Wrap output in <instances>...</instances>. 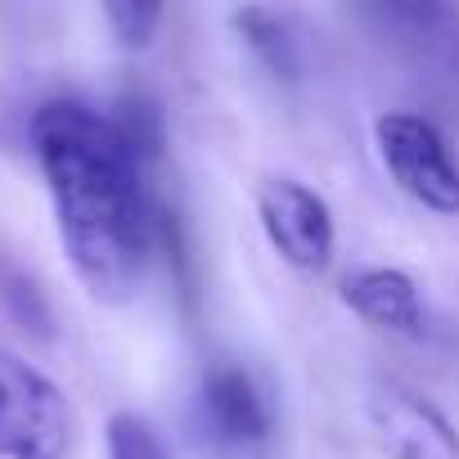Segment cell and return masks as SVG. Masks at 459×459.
Instances as JSON below:
<instances>
[{
	"label": "cell",
	"instance_id": "cell-1",
	"mask_svg": "<svg viewBox=\"0 0 459 459\" xmlns=\"http://www.w3.org/2000/svg\"><path fill=\"white\" fill-rule=\"evenodd\" d=\"M28 144L46 176L73 275L104 307L131 302L158 248V198L144 180L149 162L113 113L68 95L37 104Z\"/></svg>",
	"mask_w": 459,
	"mask_h": 459
},
{
	"label": "cell",
	"instance_id": "cell-2",
	"mask_svg": "<svg viewBox=\"0 0 459 459\" xmlns=\"http://www.w3.org/2000/svg\"><path fill=\"white\" fill-rule=\"evenodd\" d=\"M73 405L32 360L0 351V459H68Z\"/></svg>",
	"mask_w": 459,
	"mask_h": 459
},
{
	"label": "cell",
	"instance_id": "cell-3",
	"mask_svg": "<svg viewBox=\"0 0 459 459\" xmlns=\"http://www.w3.org/2000/svg\"><path fill=\"white\" fill-rule=\"evenodd\" d=\"M374 149L401 194L437 216H459V162L428 117L405 108L374 117Z\"/></svg>",
	"mask_w": 459,
	"mask_h": 459
},
{
	"label": "cell",
	"instance_id": "cell-4",
	"mask_svg": "<svg viewBox=\"0 0 459 459\" xmlns=\"http://www.w3.org/2000/svg\"><path fill=\"white\" fill-rule=\"evenodd\" d=\"M257 221H262L266 244L280 253L284 266H293L298 275L329 271L338 230H333L329 203L311 185L293 176H266L257 185Z\"/></svg>",
	"mask_w": 459,
	"mask_h": 459
},
{
	"label": "cell",
	"instance_id": "cell-5",
	"mask_svg": "<svg viewBox=\"0 0 459 459\" xmlns=\"http://www.w3.org/2000/svg\"><path fill=\"white\" fill-rule=\"evenodd\" d=\"M365 419L392 459H459L455 419L401 378H374L365 392Z\"/></svg>",
	"mask_w": 459,
	"mask_h": 459
},
{
	"label": "cell",
	"instance_id": "cell-6",
	"mask_svg": "<svg viewBox=\"0 0 459 459\" xmlns=\"http://www.w3.org/2000/svg\"><path fill=\"white\" fill-rule=\"evenodd\" d=\"M203 423L225 446H262L275 428L271 396L244 365H212L198 387Z\"/></svg>",
	"mask_w": 459,
	"mask_h": 459
},
{
	"label": "cell",
	"instance_id": "cell-7",
	"mask_svg": "<svg viewBox=\"0 0 459 459\" xmlns=\"http://www.w3.org/2000/svg\"><path fill=\"white\" fill-rule=\"evenodd\" d=\"M342 307H351V316H360L365 325L383 329V333H423V298L410 271L396 266H365L351 271L338 289Z\"/></svg>",
	"mask_w": 459,
	"mask_h": 459
},
{
	"label": "cell",
	"instance_id": "cell-8",
	"mask_svg": "<svg viewBox=\"0 0 459 459\" xmlns=\"http://www.w3.org/2000/svg\"><path fill=\"white\" fill-rule=\"evenodd\" d=\"M230 28L239 32V41L248 46V55L266 68V77L293 86L302 77V46L289 28V19L280 10H266V5H244L230 14Z\"/></svg>",
	"mask_w": 459,
	"mask_h": 459
},
{
	"label": "cell",
	"instance_id": "cell-9",
	"mask_svg": "<svg viewBox=\"0 0 459 459\" xmlns=\"http://www.w3.org/2000/svg\"><path fill=\"white\" fill-rule=\"evenodd\" d=\"M104 455L108 459H171L167 446L158 441V432L140 414H131V410L108 414V423H104Z\"/></svg>",
	"mask_w": 459,
	"mask_h": 459
},
{
	"label": "cell",
	"instance_id": "cell-10",
	"mask_svg": "<svg viewBox=\"0 0 459 459\" xmlns=\"http://www.w3.org/2000/svg\"><path fill=\"white\" fill-rule=\"evenodd\" d=\"M104 23L122 50H149L162 28V5H140V0H113L104 5Z\"/></svg>",
	"mask_w": 459,
	"mask_h": 459
},
{
	"label": "cell",
	"instance_id": "cell-11",
	"mask_svg": "<svg viewBox=\"0 0 459 459\" xmlns=\"http://www.w3.org/2000/svg\"><path fill=\"white\" fill-rule=\"evenodd\" d=\"M374 14L383 23L410 28L414 37H428V41L459 28V10H450V5H419V0H392V5H378Z\"/></svg>",
	"mask_w": 459,
	"mask_h": 459
}]
</instances>
